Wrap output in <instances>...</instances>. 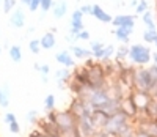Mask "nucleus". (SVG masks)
<instances>
[{
	"instance_id": "obj_1",
	"label": "nucleus",
	"mask_w": 157,
	"mask_h": 137,
	"mask_svg": "<svg viewBox=\"0 0 157 137\" xmlns=\"http://www.w3.org/2000/svg\"><path fill=\"white\" fill-rule=\"evenodd\" d=\"M104 131H107L113 137H120L123 134L132 132L134 131V123L130 121L123 112H118V114H115L109 118V123H107V126L104 128Z\"/></svg>"
},
{
	"instance_id": "obj_2",
	"label": "nucleus",
	"mask_w": 157,
	"mask_h": 137,
	"mask_svg": "<svg viewBox=\"0 0 157 137\" xmlns=\"http://www.w3.org/2000/svg\"><path fill=\"white\" fill-rule=\"evenodd\" d=\"M129 60H130V65H134L137 68L146 66L149 65V62H152V52L145 44H140V43L132 44L129 46Z\"/></svg>"
},
{
	"instance_id": "obj_3",
	"label": "nucleus",
	"mask_w": 157,
	"mask_h": 137,
	"mask_svg": "<svg viewBox=\"0 0 157 137\" xmlns=\"http://www.w3.org/2000/svg\"><path fill=\"white\" fill-rule=\"evenodd\" d=\"M157 84H154V80L149 74V70L146 66H140L137 68L135 76H134V90H140V91H146L149 93Z\"/></svg>"
},
{
	"instance_id": "obj_4",
	"label": "nucleus",
	"mask_w": 157,
	"mask_h": 137,
	"mask_svg": "<svg viewBox=\"0 0 157 137\" xmlns=\"http://www.w3.org/2000/svg\"><path fill=\"white\" fill-rule=\"evenodd\" d=\"M78 120L68 111H55V125L60 131H69L77 128Z\"/></svg>"
},
{
	"instance_id": "obj_5",
	"label": "nucleus",
	"mask_w": 157,
	"mask_h": 137,
	"mask_svg": "<svg viewBox=\"0 0 157 137\" xmlns=\"http://www.w3.org/2000/svg\"><path fill=\"white\" fill-rule=\"evenodd\" d=\"M135 19H137V14H118L113 18L112 25L115 29H132L134 30Z\"/></svg>"
},
{
	"instance_id": "obj_6",
	"label": "nucleus",
	"mask_w": 157,
	"mask_h": 137,
	"mask_svg": "<svg viewBox=\"0 0 157 137\" xmlns=\"http://www.w3.org/2000/svg\"><path fill=\"white\" fill-rule=\"evenodd\" d=\"M120 112H123L130 121L135 120V118L140 115V111L137 109V106H135L132 96H127V98H124V99L121 101V109H120Z\"/></svg>"
},
{
	"instance_id": "obj_7",
	"label": "nucleus",
	"mask_w": 157,
	"mask_h": 137,
	"mask_svg": "<svg viewBox=\"0 0 157 137\" xmlns=\"http://www.w3.org/2000/svg\"><path fill=\"white\" fill-rule=\"evenodd\" d=\"M82 30H85L83 27V14L80 13V10H74L71 14V25H69V35L77 36Z\"/></svg>"
},
{
	"instance_id": "obj_8",
	"label": "nucleus",
	"mask_w": 157,
	"mask_h": 137,
	"mask_svg": "<svg viewBox=\"0 0 157 137\" xmlns=\"http://www.w3.org/2000/svg\"><path fill=\"white\" fill-rule=\"evenodd\" d=\"M36 129H39L43 134H46L47 137H58L60 135V129L57 128L55 123H50L46 118H39L36 123Z\"/></svg>"
},
{
	"instance_id": "obj_9",
	"label": "nucleus",
	"mask_w": 157,
	"mask_h": 137,
	"mask_svg": "<svg viewBox=\"0 0 157 137\" xmlns=\"http://www.w3.org/2000/svg\"><path fill=\"white\" fill-rule=\"evenodd\" d=\"M109 118H110V115L109 114H105L104 111H101V109H94L93 111V114H91V123H93V126L98 129V131H101V129H104L107 126V123H109Z\"/></svg>"
},
{
	"instance_id": "obj_10",
	"label": "nucleus",
	"mask_w": 157,
	"mask_h": 137,
	"mask_svg": "<svg viewBox=\"0 0 157 137\" xmlns=\"http://www.w3.org/2000/svg\"><path fill=\"white\" fill-rule=\"evenodd\" d=\"M77 129L80 132L82 137H94L98 129L93 126L90 118H78V123H77Z\"/></svg>"
},
{
	"instance_id": "obj_11",
	"label": "nucleus",
	"mask_w": 157,
	"mask_h": 137,
	"mask_svg": "<svg viewBox=\"0 0 157 137\" xmlns=\"http://www.w3.org/2000/svg\"><path fill=\"white\" fill-rule=\"evenodd\" d=\"M71 79H72V73L68 70V68H60V70L55 71V80H57V85H58L60 90L66 88Z\"/></svg>"
},
{
	"instance_id": "obj_12",
	"label": "nucleus",
	"mask_w": 157,
	"mask_h": 137,
	"mask_svg": "<svg viewBox=\"0 0 157 137\" xmlns=\"http://www.w3.org/2000/svg\"><path fill=\"white\" fill-rule=\"evenodd\" d=\"M55 60H57V63L61 65V68H68V70L75 68L74 57H72V54L69 50H60V52H57L55 54Z\"/></svg>"
},
{
	"instance_id": "obj_13",
	"label": "nucleus",
	"mask_w": 157,
	"mask_h": 137,
	"mask_svg": "<svg viewBox=\"0 0 157 137\" xmlns=\"http://www.w3.org/2000/svg\"><path fill=\"white\" fill-rule=\"evenodd\" d=\"M130 96H132V99H134V103H135V106H137V109H138L140 112H141L143 109L148 106V103L151 101V95L146 93V91H140V90H134Z\"/></svg>"
},
{
	"instance_id": "obj_14",
	"label": "nucleus",
	"mask_w": 157,
	"mask_h": 137,
	"mask_svg": "<svg viewBox=\"0 0 157 137\" xmlns=\"http://www.w3.org/2000/svg\"><path fill=\"white\" fill-rule=\"evenodd\" d=\"M25 21H27V18H25L24 10H21V8L14 10L11 13V16H10V24H11L13 29H24Z\"/></svg>"
},
{
	"instance_id": "obj_15",
	"label": "nucleus",
	"mask_w": 157,
	"mask_h": 137,
	"mask_svg": "<svg viewBox=\"0 0 157 137\" xmlns=\"http://www.w3.org/2000/svg\"><path fill=\"white\" fill-rule=\"evenodd\" d=\"M91 16H93L94 19H98L99 22H104V24H112V21H113V18H112L101 5H93V10H91Z\"/></svg>"
},
{
	"instance_id": "obj_16",
	"label": "nucleus",
	"mask_w": 157,
	"mask_h": 137,
	"mask_svg": "<svg viewBox=\"0 0 157 137\" xmlns=\"http://www.w3.org/2000/svg\"><path fill=\"white\" fill-rule=\"evenodd\" d=\"M69 52L72 54V57L77 58V60H88V58H93L90 49H85V47L77 46V44H72V46L69 47Z\"/></svg>"
},
{
	"instance_id": "obj_17",
	"label": "nucleus",
	"mask_w": 157,
	"mask_h": 137,
	"mask_svg": "<svg viewBox=\"0 0 157 137\" xmlns=\"http://www.w3.org/2000/svg\"><path fill=\"white\" fill-rule=\"evenodd\" d=\"M72 79L75 82H78L82 87L88 88V70L85 66H80V68H75L74 73H72Z\"/></svg>"
},
{
	"instance_id": "obj_18",
	"label": "nucleus",
	"mask_w": 157,
	"mask_h": 137,
	"mask_svg": "<svg viewBox=\"0 0 157 137\" xmlns=\"http://www.w3.org/2000/svg\"><path fill=\"white\" fill-rule=\"evenodd\" d=\"M145 118H148V120H152V121H155L157 120V99H154V98H151V101L148 103V106L143 109V111L140 112Z\"/></svg>"
},
{
	"instance_id": "obj_19",
	"label": "nucleus",
	"mask_w": 157,
	"mask_h": 137,
	"mask_svg": "<svg viewBox=\"0 0 157 137\" xmlns=\"http://www.w3.org/2000/svg\"><path fill=\"white\" fill-rule=\"evenodd\" d=\"M104 49H105V44L102 41H91L90 50H91V55H93L94 60L101 62L104 58Z\"/></svg>"
},
{
	"instance_id": "obj_20",
	"label": "nucleus",
	"mask_w": 157,
	"mask_h": 137,
	"mask_svg": "<svg viewBox=\"0 0 157 137\" xmlns=\"http://www.w3.org/2000/svg\"><path fill=\"white\" fill-rule=\"evenodd\" d=\"M39 43H41V49H46V50H50V49H54L55 44H57V38L54 33H44L41 38H39Z\"/></svg>"
},
{
	"instance_id": "obj_21",
	"label": "nucleus",
	"mask_w": 157,
	"mask_h": 137,
	"mask_svg": "<svg viewBox=\"0 0 157 137\" xmlns=\"http://www.w3.org/2000/svg\"><path fill=\"white\" fill-rule=\"evenodd\" d=\"M68 13V3L64 2V0H60V2L54 3V6H52V14H54L55 19H61L66 16Z\"/></svg>"
},
{
	"instance_id": "obj_22",
	"label": "nucleus",
	"mask_w": 157,
	"mask_h": 137,
	"mask_svg": "<svg viewBox=\"0 0 157 137\" xmlns=\"http://www.w3.org/2000/svg\"><path fill=\"white\" fill-rule=\"evenodd\" d=\"M132 32H134L132 29H115V30H113L116 39L120 41V43H123V44H129Z\"/></svg>"
},
{
	"instance_id": "obj_23",
	"label": "nucleus",
	"mask_w": 157,
	"mask_h": 137,
	"mask_svg": "<svg viewBox=\"0 0 157 137\" xmlns=\"http://www.w3.org/2000/svg\"><path fill=\"white\" fill-rule=\"evenodd\" d=\"M10 85L8 84H3V85H0V107L2 109H8L10 106Z\"/></svg>"
},
{
	"instance_id": "obj_24",
	"label": "nucleus",
	"mask_w": 157,
	"mask_h": 137,
	"mask_svg": "<svg viewBox=\"0 0 157 137\" xmlns=\"http://www.w3.org/2000/svg\"><path fill=\"white\" fill-rule=\"evenodd\" d=\"M126 58H129V44H121L120 47H116L115 60L116 62H126Z\"/></svg>"
},
{
	"instance_id": "obj_25",
	"label": "nucleus",
	"mask_w": 157,
	"mask_h": 137,
	"mask_svg": "<svg viewBox=\"0 0 157 137\" xmlns=\"http://www.w3.org/2000/svg\"><path fill=\"white\" fill-rule=\"evenodd\" d=\"M8 54H10V58L14 63H21L22 62V49H21V46H17V44L11 46L8 49Z\"/></svg>"
},
{
	"instance_id": "obj_26",
	"label": "nucleus",
	"mask_w": 157,
	"mask_h": 137,
	"mask_svg": "<svg viewBox=\"0 0 157 137\" xmlns=\"http://www.w3.org/2000/svg\"><path fill=\"white\" fill-rule=\"evenodd\" d=\"M141 19H143V24H145L146 30H157L155 29V22H154L152 11H146L145 14H141Z\"/></svg>"
},
{
	"instance_id": "obj_27",
	"label": "nucleus",
	"mask_w": 157,
	"mask_h": 137,
	"mask_svg": "<svg viewBox=\"0 0 157 137\" xmlns=\"http://www.w3.org/2000/svg\"><path fill=\"white\" fill-rule=\"evenodd\" d=\"M68 88H69V91L72 93V96H80V95L85 91V87H82V85L78 84V82H75L74 79H71V80H69Z\"/></svg>"
},
{
	"instance_id": "obj_28",
	"label": "nucleus",
	"mask_w": 157,
	"mask_h": 137,
	"mask_svg": "<svg viewBox=\"0 0 157 137\" xmlns=\"http://www.w3.org/2000/svg\"><path fill=\"white\" fill-rule=\"evenodd\" d=\"M44 109L47 112L55 111V95L54 93H49L47 96L44 98Z\"/></svg>"
},
{
	"instance_id": "obj_29",
	"label": "nucleus",
	"mask_w": 157,
	"mask_h": 137,
	"mask_svg": "<svg viewBox=\"0 0 157 137\" xmlns=\"http://www.w3.org/2000/svg\"><path fill=\"white\" fill-rule=\"evenodd\" d=\"M155 38H157V30H145L143 32V39L148 44H154Z\"/></svg>"
},
{
	"instance_id": "obj_30",
	"label": "nucleus",
	"mask_w": 157,
	"mask_h": 137,
	"mask_svg": "<svg viewBox=\"0 0 157 137\" xmlns=\"http://www.w3.org/2000/svg\"><path fill=\"white\" fill-rule=\"evenodd\" d=\"M146 11H149V3L146 2V0H140L138 5L135 6V14H145Z\"/></svg>"
},
{
	"instance_id": "obj_31",
	"label": "nucleus",
	"mask_w": 157,
	"mask_h": 137,
	"mask_svg": "<svg viewBox=\"0 0 157 137\" xmlns=\"http://www.w3.org/2000/svg\"><path fill=\"white\" fill-rule=\"evenodd\" d=\"M29 50L32 54H35V55H38L39 52H41V43H39V39H30V43H29Z\"/></svg>"
},
{
	"instance_id": "obj_32",
	"label": "nucleus",
	"mask_w": 157,
	"mask_h": 137,
	"mask_svg": "<svg viewBox=\"0 0 157 137\" xmlns=\"http://www.w3.org/2000/svg\"><path fill=\"white\" fill-rule=\"evenodd\" d=\"M115 52H116V47L113 44H105V49H104V58L102 60H112V57L115 55Z\"/></svg>"
},
{
	"instance_id": "obj_33",
	"label": "nucleus",
	"mask_w": 157,
	"mask_h": 137,
	"mask_svg": "<svg viewBox=\"0 0 157 137\" xmlns=\"http://www.w3.org/2000/svg\"><path fill=\"white\" fill-rule=\"evenodd\" d=\"M16 8V0H3V11L5 14H10Z\"/></svg>"
},
{
	"instance_id": "obj_34",
	"label": "nucleus",
	"mask_w": 157,
	"mask_h": 137,
	"mask_svg": "<svg viewBox=\"0 0 157 137\" xmlns=\"http://www.w3.org/2000/svg\"><path fill=\"white\" fill-rule=\"evenodd\" d=\"M33 68L39 73V74H44V76H49V73H50V66L49 65H41V63H35L33 65Z\"/></svg>"
},
{
	"instance_id": "obj_35",
	"label": "nucleus",
	"mask_w": 157,
	"mask_h": 137,
	"mask_svg": "<svg viewBox=\"0 0 157 137\" xmlns=\"http://www.w3.org/2000/svg\"><path fill=\"white\" fill-rule=\"evenodd\" d=\"M27 121L30 123V125H36L38 120H39V115H38V111H35V109H32V111L27 112Z\"/></svg>"
},
{
	"instance_id": "obj_36",
	"label": "nucleus",
	"mask_w": 157,
	"mask_h": 137,
	"mask_svg": "<svg viewBox=\"0 0 157 137\" xmlns=\"http://www.w3.org/2000/svg\"><path fill=\"white\" fill-rule=\"evenodd\" d=\"M58 137H82V135H80L77 128H74V129H69V131H60Z\"/></svg>"
},
{
	"instance_id": "obj_37",
	"label": "nucleus",
	"mask_w": 157,
	"mask_h": 137,
	"mask_svg": "<svg viewBox=\"0 0 157 137\" xmlns=\"http://www.w3.org/2000/svg\"><path fill=\"white\" fill-rule=\"evenodd\" d=\"M54 0H41V5H39V8L43 10V13L46 14V13L49 11V10H52V6H54Z\"/></svg>"
},
{
	"instance_id": "obj_38",
	"label": "nucleus",
	"mask_w": 157,
	"mask_h": 137,
	"mask_svg": "<svg viewBox=\"0 0 157 137\" xmlns=\"http://www.w3.org/2000/svg\"><path fill=\"white\" fill-rule=\"evenodd\" d=\"M8 128H10L11 134H19V132H21V125H19V121H17V120H16V121H13V123H10Z\"/></svg>"
},
{
	"instance_id": "obj_39",
	"label": "nucleus",
	"mask_w": 157,
	"mask_h": 137,
	"mask_svg": "<svg viewBox=\"0 0 157 137\" xmlns=\"http://www.w3.org/2000/svg\"><path fill=\"white\" fill-rule=\"evenodd\" d=\"M39 5H41V0H30V3H29V11H32V13H35V11H38L39 10Z\"/></svg>"
},
{
	"instance_id": "obj_40",
	"label": "nucleus",
	"mask_w": 157,
	"mask_h": 137,
	"mask_svg": "<svg viewBox=\"0 0 157 137\" xmlns=\"http://www.w3.org/2000/svg\"><path fill=\"white\" fill-rule=\"evenodd\" d=\"M148 70H149V74H151V77L154 80V84H157V65H154V63L149 65Z\"/></svg>"
},
{
	"instance_id": "obj_41",
	"label": "nucleus",
	"mask_w": 157,
	"mask_h": 137,
	"mask_svg": "<svg viewBox=\"0 0 157 137\" xmlns=\"http://www.w3.org/2000/svg\"><path fill=\"white\" fill-rule=\"evenodd\" d=\"M3 120H5V123L6 125H10V123H13V121H16L17 120V117L13 114V112H6L5 115H3Z\"/></svg>"
},
{
	"instance_id": "obj_42",
	"label": "nucleus",
	"mask_w": 157,
	"mask_h": 137,
	"mask_svg": "<svg viewBox=\"0 0 157 137\" xmlns=\"http://www.w3.org/2000/svg\"><path fill=\"white\" fill-rule=\"evenodd\" d=\"M78 10H80V13H82L83 16H91V10H93V5H82Z\"/></svg>"
},
{
	"instance_id": "obj_43",
	"label": "nucleus",
	"mask_w": 157,
	"mask_h": 137,
	"mask_svg": "<svg viewBox=\"0 0 157 137\" xmlns=\"http://www.w3.org/2000/svg\"><path fill=\"white\" fill-rule=\"evenodd\" d=\"M90 32L88 30H82L80 33L77 35V41H90Z\"/></svg>"
},
{
	"instance_id": "obj_44",
	"label": "nucleus",
	"mask_w": 157,
	"mask_h": 137,
	"mask_svg": "<svg viewBox=\"0 0 157 137\" xmlns=\"http://www.w3.org/2000/svg\"><path fill=\"white\" fill-rule=\"evenodd\" d=\"M134 137H151V135L148 132H145V131L138 129V128H134Z\"/></svg>"
},
{
	"instance_id": "obj_45",
	"label": "nucleus",
	"mask_w": 157,
	"mask_h": 137,
	"mask_svg": "<svg viewBox=\"0 0 157 137\" xmlns=\"http://www.w3.org/2000/svg\"><path fill=\"white\" fill-rule=\"evenodd\" d=\"M27 137H47V135H46V134H43L39 129H33V131H32V132H30Z\"/></svg>"
},
{
	"instance_id": "obj_46",
	"label": "nucleus",
	"mask_w": 157,
	"mask_h": 137,
	"mask_svg": "<svg viewBox=\"0 0 157 137\" xmlns=\"http://www.w3.org/2000/svg\"><path fill=\"white\" fill-rule=\"evenodd\" d=\"M94 137H113L112 134H109L107 131H104V129H101V131H98L96 132V135Z\"/></svg>"
},
{
	"instance_id": "obj_47",
	"label": "nucleus",
	"mask_w": 157,
	"mask_h": 137,
	"mask_svg": "<svg viewBox=\"0 0 157 137\" xmlns=\"http://www.w3.org/2000/svg\"><path fill=\"white\" fill-rule=\"evenodd\" d=\"M39 76H41V80L44 82V84H47V82H49V76H44V74H39Z\"/></svg>"
},
{
	"instance_id": "obj_48",
	"label": "nucleus",
	"mask_w": 157,
	"mask_h": 137,
	"mask_svg": "<svg viewBox=\"0 0 157 137\" xmlns=\"http://www.w3.org/2000/svg\"><path fill=\"white\" fill-rule=\"evenodd\" d=\"M152 63H154V65H157V52H154V54H152Z\"/></svg>"
},
{
	"instance_id": "obj_49",
	"label": "nucleus",
	"mask_w": 157,
	"mask_h": 137,
	"mask_svg": "<svg viewBox=\"0 0 157 137\" xmlns=\"http://www.w3.org/2000/svg\"><path fill=\"white\" fill-rule=\"evenodd\" d=\"M120 137H134V131H132V132H127V134H123V135H120Z\"/></svg>"
},
{
	"instance_id": "obj_50",
	"label": "nucleus",
	"mask_w": 157,
	"mask_h": 137,
	"mask_svg": "<svg viewBox=\"0 0 157 137\" xmlns=\"http://www.w3.org/2000/svg\"><path fill=\"white\" fill-rule=\"evenodd\" d=\"M19 2H21L22 5H25V6H29V3H30V0H19Z\"/></svg>"
},
{
	"instance_id": "obj_51",
	"label": "nucleus",
	"mask_w": 157,
	"mask_h": 137,
	"mask_svg": "<svg viewBox=\"0 0 157 137\" xmlns=\"http://www.w3.org/2000/svg\"><path fill=\"white\" fill-rule=\"evenodd\" d=\"M138 2H140V0H132V2H130V5H132V6L135 8V6L138 5Z\"/></svg>"
},
{
	"instance_id": "obj_52",
	"label": "nucleus",
	"mask_w": 157,
	"mask_h": 137,
	"mask_svg": "<svg viewBox=\"0 0 157 137\" xmlns=\"http://www.w3.org/2000/svg\"><path fill=\"white\" fill-rule=\"evenodd\" d=\"M154 46L157 47V38H155V41H154Z\"/></svg>"
},
{
	"instance_id": "obj_53",
	"label": "nucleus",
	"mask_w": 157,
	"mask_h": 137,
	"mask_svg": "<svg viewBox=\"0 0 157 137\" xmlns=\"http://www.w3.org/2000/svg\"><path fill=\"white\" fill-rule=\"evenodd\" d=\"M0 54H2V47H0Z\"/></svg>"
},
{
	"instance_id": "obj_54",
	"label": "nucleus",
	"mask_w": 157,
	"mask_h": 137,
	"mask_svg": "<svg viewBox=\"0 0 157 137\" xmlns=\"http://www.w3.org/2000/svg\"><path fill=\"white\" fill-rule=\"evenodd\" d=\"M155 6H157V0H155Z\"/></svg>"
},
{
	"instance_id": "obj_55",
	"label": "nucleus",
	"mask_w": 157,
	"mask_h": 137,
	"mask_svg": "<svg viewBox=\"0 0 157 137\" xmlns=\"http://www.w3.org/2000/svg\"><path fill=\"white\" fill-rule=\"evenodd\" d=\"M77 2H80V0H77Z\"/></svg>"
},
{
	"instance_id": "obj_56",
	"label": "nucleus",
	"mask_w": 157,
	"mask_h": 137,
	"mask_svg": "<svg viewBox=\"0 0 157 137\" xmlns=\"http://www.w3.org/2000/svg\"><path fill=\"white\" fill-rule=\"evenodd\" d=\"M155 99H157V98H155Z\"/></svg>"
}]
</instances>
